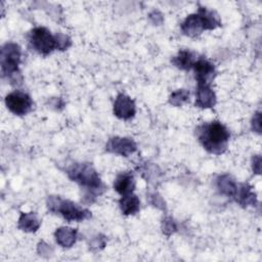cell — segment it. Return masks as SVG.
I'll return each mask as SVG.
<instances>
[{
	"label": "cell",
	"mask_w": 262,
	"mask_h": 262,
	"mask_svg": "<svg viewBox=\"0 0 262 262\" xmlns=\"http://www.w3.org/2000/svg\"><path fill=\"white\" fill-rule=\"evenodd\" d=\"M196 136L203 147L210 154H223L228 144L230 133L219 121L205 123L198 127Z\"/></svg>",
	"instance_id": "1"
},
{
	"label": "cell",
	"mask_w": 262,
	"mask_h": 262,
	"mask_svg": "<svg viewBox=\"0 0 262 262\" xmlns=\"http://www.w3.org/2000/svg\"><path fill=\"white\" fill-rule=\"evenodd\" d=\"M68 176L86 190L85 198H88V202L90 203L92 202V198L94 200L104 189L99 175L89 164L76 163L72 165L68 169Z\"/></svg>",
	"instance_id": "2"
},
{
	"label": "cell",
	"mask_w": 262,
	"mask_h": 262,
	"mask_svg": "<svg viewBox=\"0 0 262 262\" xmlns=\"http://www.w3.org/2000/svg\"><path fill=\"white\" fill-rule=\"evenodd\" d=\"M48 209L56 214L61 215L69 222H79L91 217L89 210L80 207L69 200H62L56 195H50L47 200Z\"/></svg>",
	"instance_id": "3"
},
{
	"label": "cell",
	"mask_w": 262,
	"mask_h": 262,
	"mask_svg": "<svg viewBox=\"0 0 262 262\" xmlns=\"http://www.w3.org/2000/svg\"><path fill=\"white\" fill-rule=\"evenodd\" d=\"M28 39L32 48L42 55H47L54 49H57L56 35H52L44 27H36L31 30Z\"/></svg>",
	"instance_id": "4"
},
{
	"label": "cell",
	"mask_w": 262,
	"mask_h": 262,
	"mask_svg": "<svg viewBox=\"0 0 262 262\" xmlns=\"http://www.w3.org/2000/svg\"><path fill=\"white\" fill-rule=\"evenodd\" d=\"M20 56H21V50L16 43L8 42L2 46L0 62H1V73L3 77L11 78L18 74Z\"/></svg>",
	"instance_id": "5"
},
{
	"label": "cell",
	"mask_w": 262,
	"mask_h": 262,
	"mask_svg": "<svg viewBox=\"0 0 262 262\" xmlns=\"http://www.w3.org/2000/svg\"><path fill=\"white\" fill-rule=\"evenodd\" d=\"M5 104L12 114L24 116L31 112L33 100L28 93L20 90H14L6 95Z\"/></svg>",
	"instance_id": "6"
},
{
	"label": "cell",
	"mask_w": 262,
	"mask_h": 262,
	"mask_svg": "<svg viewBox=\"0 0 262 262\" xmlns=\"http://www.w3.org/2000/svg\"><path fill=\"white\" fill-rule=\"evenodd\" d=\"M194 78L198 82V85H209L213 81L216 71L214 64L204 57H200L195 60L193 67Z\"/></svg>",
	"instance_id": "7"
},
{
	"label": "cell",
	"mask_w": 262,
	"mask_h": 262,
	"mask_svg": "<svg viewBox=\"0 0 262 262\" xmlns=\"http://www.w3.org/2000/svg\"><path fill=\"white\" fill-rule=\"evenodd\" d=\"M105 149L112 154L128 157L136 150V143L132 138L116 136L108 140Z\"/></svg>",
	"instance_id": "8"
},
{
	"label": "cell",
	"mask_w": 262,
	"mask_h": 262,
	"mask_svg": "<svg viewBox=\"0 0 262 262\" xmlns=\"http://www.w3.org/2000/svg\"><path fill=\"white\" fill-rule=\"evenodd\" d=\"M135 113L136 106L133 99L123 93L119 94L114 102L115 116L122 120H129L134 117Z\"/></svg>",
	"instance_id": "9"
},
{
	"label": "cell",
	"mask_w": 262,
	"mask_h": 262,
	"mask_svg": "<svg viewBox=\"0 0 262 262\" xmlns=\"http://www.w3.org/2000/svg\"><path fill=\"white\" fill-rule=\"evenodd\" d=\"M180 28L182 33L189 37L199 36L205 30L202 17L198 12L187 15L181 23Z\"/></svg>",
	"instance_id": "10"
},
{
	"label": "cell",
	"mask_w": 262,
	"mask_h": 262,
	"mask_svg": "<svg viewBox=\"0 0 262 262\" xmlns=\"http://www.w3.org/2000/svg\"><path fill=\"white\" fill-rule=\"evenodd\" d=\"M216 103L215 92L209 85H198L195 91V106L201 108L213 107Z\"/></svg>",
	"instance_id": "11"
},
{
	"label": "cell",
	"mask_w": 262,
	"mask_h": 262,
	"mask_svg": "<svg viewBox=\"0 0 262 262\" xmlns=\"http://www.w3.org/2000/svg\"><path fill=\"white\" fill-rule=\"evenodd\" d=\"M114 188L121 195L132 193L135 188L134 176L130 172L119 174L114 182Z\"/></svg>",
	"instance_id": "12"
},
{
	"label": "cell",
	"mask_w": 262,
	"mask_h": 262,
	"mask_svg": "<svg viewBox=\"0 0 262 262\" xmlns=\"http://www.w3.org/2000/svg\"><path fill=\"white\" fill-rule=\"evenodd\" d=\"M196 54L190 50H180L177 55H175L172 59L174 66L183 71H189L192 69L195 60Z\"/></svg>",
	"instance_id": "13"
},
{
	"label": "cell",
	"mask_w": 262,
	"mask_h": 262,
	"mask_svg": "<svg viewBox=\"0 0 262 262\" xmlns=\"http://www.w3.org/2000/svg\"><path fill=\"white\" fill-rule=\"evenodd\" d=\"M234 199L243 207L254 206L257 203L256 194L252 190V187L248 184H245V183L238 184L237 191L234 195Z\"/></svg>",
	"instance_id": "14"
},
{
	"label": "cell",
	"mask_w": 262,
	"mask_h": 262,
	"mask_svg": "<svg viewBox=\"0 0 262 262\" xmlns=\"http://www.w3.org/2000/svg\"><path fill=\"white\" fill-rule=\"evenodd\" d=\"M216 186L222 194H225L227 196L234 198L238 184L235 182V180L230 175H220L216 180Z\"/></svg>",
	"instance_id": "15"
},
{
	"label": "cell",
	"mask_w": 262,
	"mask_h": 262,
	"mask_svg": "<svg viewBox=\"0 0 262 262\" xmlns=\"http://www.w3.org/2000/svg\"><path fill=\"white\" fill-rule=\"evenodd\" d=\"M56 243L63 248L72 247L77 239V230L71 227H59L54 233Z\"/></svg>",
	"instance_id": "16"
},
{
	"label": "cell",
	"mask_w": 262,
	"mask_h": 262,
	"mask_svg": "<svg viewBox=\"0 0 262 262\" xmlns=\"http://www.w3.org/2000/svg\"><path fill=\"white\" fill-rule=\"evenodd\" d=\"M119 205L121 211L125 215H134L139 211L140 208V201L137 195L133 193L122 195L119 201Z\"/></svg>",
	"instance_id": "17"
},
{
	"label": "cell",
	"mask_w": 262,
	"mask_h": 262,
	"mask_svg": "<svg viewBox=\"0 0 262 262\" xmlns=\"http://www.w3.org/2000/svg\"><path fill=\"white\" fill-rule=\"evenodd\" d=\"M40 227V220L36 213H21L18 218V228L26 232H34Z\"/></svg>",
	"instance_id": "18"
},
{
	"label": "cell",
	"mask_w": 262,
	"mask_h": 262,
	"mask_svg": "<svg viewBox=\"0 0 262 262\" xmlns=\"http://www.w3.org/2000/svg\"><path fill=\"white\" fill-rule=\"evenodd\" d=\"M198 13L203 19L205 30H214L217 27L221 26L220 17L215 11L208 9L207 7L200 6L198 9Z\"/></svg>",
	"instance_id": "19"
},
{
	"label": "cell",
	"mask_w": 262,
	"mask_h": 262,
	"mask_svg": "<svg viewBox=\"0 0 262 262\" xmlns=\"http://www.w3.org/2000/svg\"><path fill=\"white\" fill-rule=\"evenodd\" d=\"M189 100V92L185 89H178L170 95L169 102L175 106H181Z\"/></svg>",
	"instance_id": "20"
},
{
	"label": "cell",
	"mask_w": 262,
	"mask_h": 262,
	"mask_svg": "<svg viewBox=\"0 0 262 262\" xmlns=\"http://www.w3.org/2000/svg\"><path fill=\"white\" fill-rule=\"evenodd\" d=\"M56 38H57V49L64 50L71 46V39L67 35L58 33L56 34Z\"/></svg>",
	"instance_id": "21"
},
{
	"label": "cell",
	"mask_w": 262,
	"mask_h": 262,
	"mask_svg": "<svg viewBox=\"0 0 262 262\" xmlns=\"http://www.w3.org/2000/svg\"><path fill=\"white\" fill-rule=\"evenodd\" d=\"M176 229V224L172 218H166L163 220V231L166 234H171Z\"/></svg>",
	"instance_id": "22"
},
{
	"label": "cell",
	"mask_w": 262,
	"mask_h": 262,
	"mask_svg": "<svg viewBox=\"0 0 262 262\" xmlns=\"http://www.w3.org/2000/svg\"><path fill=\"white\" fill-rule=\"evenodd\" d=\"M260 114L257 113L254 118H253V123H252V127H253V130L257 131L258 133H260V130H261V126H260Z\"/></svg>",
	"instance_id": "23"
},
{
	"label": "cell",
	"mask_w": 262,
	"mask_h": 262,
	"mask_svg": "<svg viewBox=\"0 0 262 262\" xmlns=\"http://www.w3.org/2000/svg\"><path fill=\"white\" fill-rule=\"evenodd\" d=\"M260 163H261V160H260V157L257 156L254 161H253V170L254 172L256 173H260V170H261V166H260Z\"/></svg>",
	"instance_id": "24"
}]
</instances>
